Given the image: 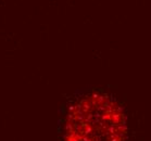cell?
Segmentation results:
<instances>
[{
  "mask_svg": "<svg viewBox=\"0 0 151 141\" xmlns=\"http://www.w3.org/2000/svg\"><path fill=\"white\" fill-rule=\"evenodd\" d=\"M60 141H128L125 107L102 89L79 92L62 109L58 124Z\"/></svg>",
  "mask_w": 151,
  "mask_h": 141,
  "instance_id": "1",
  "label": "cell"
}]
</instances>
